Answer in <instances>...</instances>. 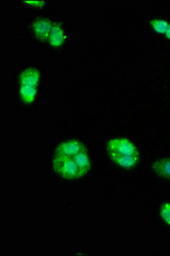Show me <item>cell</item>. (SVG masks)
<instances>
[{
	"instance_id": "obj_6",
	"label": "cell",
	"mask_w": 170,
	"mask_h": 256,
	"mask_svg": "<svg viewBox=\"0 0 170 256\" xmlns=\"http://www.w3.org/2000/svg\"><path fill=\"white\" fill-rule=\"evenodd\" d=\"M65 40H66V34H65L64 31L62 30L61 25L58 24H53L50 36L48 38L50 46L53 48L62 46L64 43Z\"/></svg>"
},
{
	"instance_id": "obj_7",
	"label": "cell",
	"mask_w": 170,
	"mask_h": 256,
	"mask_svg": "<svg viewBox=\"0 0 170 256\" xmlns=\"http://www.w3.org/2000/svg\"><path fill=\"white\" fill-rule=\"evenodd\" d=\"M152 168L156 174L159 177L170 180V158H162L160 160H156Z\"/></svg>"
},
{
	"instance_id": "obj_10",
	"label": "cell",
	"mask_w": 170,
	"mask_h": 256,
	"mask_svg": "<svg viewBox=\"0 0 170 256\" xmlns=\"http://www.w3.org/2000/svg\"><path fill=\"white\" fill-rule=\"evenodd\" d=\"M160 216L162 220L170 226V202H165L160 208Z\"/></svg>"
},
{
	"instance_id": "obj_12",
	"label": "cell",
	"mask_w": 170,
	"mask_h": 256,
	"mask_svg": "<svg viewBox=\"0 0 170 256\" xmlns=\"http://www.w3.org/2000/svg\"><path fill=\"white\" fill-rule=\"evenodd\" d=\"M165 36H166V38L170 40V24L168 25V28L167 31L165 32Z\"/></svg>"
},
{
	"instance_id": "obj_5",
	"label": "cell",
	"mask_w": 170,
	"mask_h": 256,
	"mask_svg": "<svg viewBox=\"0 0 170 256\" xmlns=\"http://www.w3.org/2000/svg\"><path fill=\"white\" fill-rule=\"evenodd\" d=\"M38 80H40V72L38 70L32 68L24 70L19 76L20 86L37 88Z\"/></svg>"
},
{
	"instance_id": "obj_1",
	"label": "cell",
	"mask_w": 170,
	"mask_h": 256,
	"mask_svg": "<svg viewBox=\"0 0 170 256\" xmlns=\"http://www.w3.org/2000/svg\"><path fill=\"white\" fill-rule=\"evenodd\" d=\"M54 171L67 180L83 177L91 168V162L86 150L76 154L58 156L54 154L52 160Z\"/></svg>"
},
{
	"instance_id": "obj_11",
	"label": "cell",
	"mask_w": 170,
	"mask_h": 256,
	"mask_svg": "<svg viewBox=\"0 0 170 256\" xmlns=\"http://www.w3.org/2000/svg\"><path fill=\"white\" fill-rule=\"evenodd\" d=\"M24 3L28 4L32 6H36V7H42L44 6L46 1L43 0H28V1H24Z\"/></svg>"
},
{
	"instance_id": "obj_3",
	"label": "cell",
	"mask_w": 170,
	"mask_h": 256,
	"mask_svg": "<svg viewBox=\"0 0 170 256\" xmlns=\"http://www.w3.org/2000/svg\"><path fill=\"white\" fill-rule=\"evenodd\" d=\"M52 26V22L46 18H37L32 24V28L36 37L43 41L49 38Z\"/></svg>"
},
{
	"instance_id": "obj_2",
	"label": "cell",
	"mask_w": 170,
	"mask_h": 256,
	"mask_svg": "<svg viewBox=\"0 0 170 256\" xmlns=\"http://www.w3.org/2000/svg\"><path fill=\"white\" fill-rule=\"evenodd\" d=\"M110 158L122 168H132L140 160V154L136 146L126 138H114L107 144Z\"/></svg>"
},
{
	"instance_id": "obj_4",
	"label": "cell",
	"mask_w": 170,
	"mask_h": 256,
	"mask_svg": "<svg viewBox=\"0 0 170 256\" xmlns=\"http://www.w3.org/2000/svg\"><path fill=\"white\" fill-rule=\"evenodd\" d=\"M85 150L86 148L82 143H80L77 140H68V141L62 142L56 147L55 154L58 156L76 154Z\"/></svg>"
},
{
	"instance_id": "obj_9",
	"label": "cell",
	"mask_w": 170,
	"mask_h": 256,
	"mask_svg": "<svg viewBox=\"0 0 170 256\" xmlns=\"http://www.w3.org/2000/svg\"><path fill=\"white\" fill-rule=\"evenodd\" d=\"M150 24L155 32L160 34H165L170 22L164 19H152L150 20Z\"/></svg>"
},
{
	"instance_id": "obj_8",
	"label": "cell",
	"mask_w": 170,
	"mask_h": 256,
	"mask_svg": "<svg viewBox=\"0 0 170 256\" xmlns=\"http://www.w3.org/2000/svg\"><path fill=\"white\" fill-rule=\"evenodd\" d=\"M19 94L21 98L26 104H32L36 100L37 95V88L34 86H20Z\"/></svg>"
}]
</instances>
